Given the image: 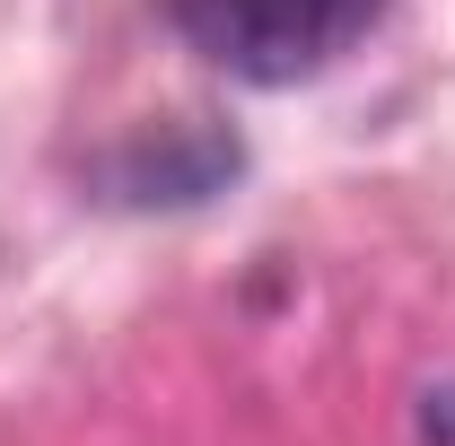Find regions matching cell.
I'll return each mask as SVG.
<instances>
[{
	"label": "cell",
	"instance_id": "1",
	"mask_svg": "<svg viewBox=\"0 0 455 446\" xmlns=\"http://www.w3.org/2000/svg\"><path fill=\"white\" fill-rule=\"evenodd\" d=\"M193 53H211L228 79L254 88H298L324 61H341L386 0H167Z\"/></svg>",
	"mask_w": 455,
	"mask_h": 446
}]
</instances>
